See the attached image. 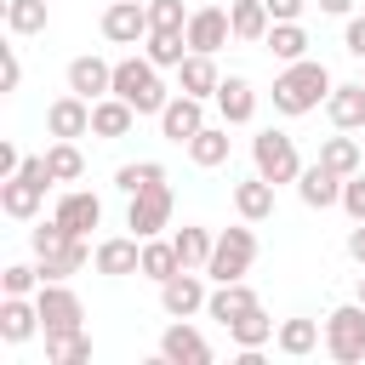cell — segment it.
Masks as SVG:
<instances>
[{"label":"cell","mask_w":365,"mask_h":365,"mask_svg":"<svg viewBox=\"0 0 365 365\" xmlns=\"http://www.w3.org/2000/svg\"><path fill=\"white\" fill-rule=\"evenodd\" d=\"M331 68L319 63V57H297V63H285L279 68V80H274V114H285V120H297V114H314L325 97H331Z\"/></svg>","instance_id":"cell-1"},{"label":"cell","mask_w":365,"mask_h":365,"mask_svg":"<svg viewBox=\"0 0 365 365\" xmlns=\"http://www.w3.org/2000/svg\"><path fill=\"white\" fill-rule=\"evenodd\" d=\"M160 74H165V68H154L143 51H137V57H120V63H114V97H125L137 114H154V120H160V108L171 103V91H165Z\"/></svg>","instance_id":"cell-2"},{"label":"cell","mask_w":365,"mask_h":365,"mask_svg":"<svg viewBox=\"0 0 365 365\" xmlns=\"http://www.w3.org/2000/svg\"><path fill=\"white\" fill-rule=\"evenodd\" d=\"M251 262H257V222H234V228H222L217 234V245H211V262H205V279H217V285H228V279H245L251 274Z\"/></svg>","instance_id":"cell-3"},{"label":"cell","mask_w":365,"mask_h":365,"mask_svg":"<svg viewBox=\"0 0 365 365\" xmlns=\"http://www.w3.org/2000/svg\"><path fill=\"white\" fill-rule=\"evenodd\" d=\"M325 354L336 365H359L365 359V302L359 297L325 314Z\"/></svg>","instance_id":"cell-4"},{"label":"cell","mask_w":365,"mask_h":365,"mask_svg":"<svg viewBox=\"0 0 365 365\" xmlns=\"http://www.w3.org/2000/svg\"><path fill=\"white\" fill-rule=\"evenodd\" d=\"M251 165H257V177H268L274 188L302 177V154H297V143H291L285 131H274V125L251 137Z\"/></svg>","instance_id":"cell-5"},{"label":"cell","mask_w":365,"mask_h":365,"mask_svg":"<svg viewBox=\"0 0 365 365\" xmlns=\"http://www.w3.org/2000/svg\"><path fill=\"white\" fill-rule=\"evenodd\" d=\"M34 302H40V336L80 331V319H86V302L74 297V285H68V279H40Z\"/></svg>","instance_id":"cell-6"},{"label":"cell","mask_w":365,"mask_h":365,"mask_svg":"<svg viewBox=\"0 0 365 365\" xmlns=\"http://www.w3.org/2000/svg\"><path fill=\"white\" fill-rule=\"evenodd\" d=\"M171 211H177L171 182H154V188L131 194V205H125V228H131L137 240H154L160 228H171Z\"/></svg>","instance_id":"cell-7"},{"label":"cell","mask_w":365,"mask_h":365,"mask_svg":"<svg viewBox=\"0 0 365 365\" xmlns=\"http://www.w3.org/2000/svg\"><path fill=\"white\" fill-rule=\"evenodd\" d=\"M205 302H211V291H205V274H200V268H177L171 279H160V308H165V319H194Z\"/></svg>","instance_id":"cell-8"},{"label":"cell","mask_w":365,"mask_h":365,"mask_svg":"<svg viewBox=\"0 0 365 365\" xmlns=\"http://www.w3.org/2000/svg\"><path fill=\"white\" fill-rule=\"evenodd\" d=\"M148 6L143 0H108L103 6V40L108 46H143L148 40Z\"/></svg>","instance_id":"cell-9"},{"label":"cell","mask_w":365,"mask_h":365,"mask_svg":"<svg viewBox=\"0 0 365 365\" xmlns=\"http://www.w3.org/2000/svg\"><path fill=\"white\" fill-rule=\"evenodd\" d=\"M91 268H97L103 279L143 274V240H137V234H108V240H97V251H91Z\"/></svg>","instance_id":"cell-10"},{"label":"cell","mask_w":365,"mask_h":365,"mask_svg":"<svg viewBox=\"0 0 365 365\" xmlns=\"http://www.w3.org/2000/svg\"><path fill=\"white\" fill-rule=\"evenodd\" d=\"M160 359H165V365H211V342H205L200 325L171 319V325L160 331Z\"/></svg>","instance_id":"cell-11"},{"label":"cell","mask_w":365,"mask_h":365,"mask_svg":"<svg viewBox=\"0 0 365 365\" xmlns=\"http://www.w3.org/2000/svg\"><path fill=\"white\" fill-rule=\"evenodd\" d=\"M234 40V23H228V6H194L188 11V51H222Z\"/></svg>","instance_id":"cell-12"},{"label":"cell","mask_w":365,"mask_h":365,"mask_svg":"<svg viewBox=\"0 0 365 365\" xmlns=\"http://www.w3.org/2000/svg\"><path fill=\"white\" fill-rule=\"evenodd\" d=\"M200 125H205V97H188V91H177V97L160 108V137H165V143H188Z\"/></svg>","instance_id":"cell-13"},{"label":"cell","mask_w":365,"mask_h":365,"mask_svg":"<svg viewBox=\"0 0 365 365\" xmlns=\"http://www.w3.org/2000/svg\"><path fill=\"white\" fill-rule=\"evenodd\" d=\"M46 188H51V182H34V177H23V171H17V177H6V182H0V211H6L11 222H34V217H40V205H46Z\"/></svg>","instance_id":"cell-14"},{"label":"cell","mask_w":365,"mask_h":365,"mask_svg":"<svg viewBox=\"0 0 365 365\" xmlns=\"http://www.w3.org/2000/svg\"><path fill=\"white\" fill-rule=\"evenodd\" d=\"M217 114H222V125H251L257 120V86L245 80V74H228L222 86H217Z\"/></svg>","instance_id":"cell-15"},{"label":"cell","mask_w":365,"mask_h":365,"mask_svg":"<svg viewBox=\"0 0 365 365\" xmlns=\"http://www.w3.org/2000/svg\"><path fill=\"white\" fill-rule=\"evenodd\" d=\"M46 131H51V137H74V143L91 137V103H86L80 91H63V97L46 108Z\"/></svg>","instance_id":"cell-16"},{"label":"cell","mask_w":365,"mask_h":365,"mask_svg":"<svg viewBox=\"0 0 365 365\" xmlns=\"http://www.w3.org/2000/svg\"><path fill=\"white\" fill-rule=\"evenodd\" d=\"M137 120H143V114H137L125 97H114V91L91 103V137H97V143H120V137H125Z\"/></svg>","instance_id":"cell-17"},{"label":"cell","mask_w":365,"mask_h":365,"mask_svg":"<svg viewBox=\"0 0 365 365\" xmlns=\"http://www.w3.org/2000/svg\"><path fill=\"white\" fill-rule=\"evenodd\" d=\"M297 200H302L308 211H331V205H342V177L314 160V165H302V177H297Z\"/></svg>","instance_id":"cell-18"},{"label":"cell","mask_w":365,"mask_h":365,"mask_svg":"<svg viewBox=\"0 0 365 365\" xmlns=\"http://www.w3.org/2000/svg\"><path fill=\"white\" fill-rule=\"evenodd\" d=\"M68 234H91L97 222H103V200L91 194V188H63V200H57V211H51Z\"/></svg>","instance_id":"cell-19"},{"label":"cell","mask_w":365,"mask_h":365,"mask_svg":"<svg viewBox=\"0 0 365 365\" xmlns=\"http://www.w3.org/2000/svg\"><path fill=\"white\" fill-rule=\"evenodd\" d=\"M34 262H40V279H74V274H80V268L91 262V245H86V234H68L63 245L40 251Z\"/></svg>","instance_id":"cell-20"},{"label":"cell","mask_w":365,"mask_h":365,"mask_svg":"<svg viewBox=\"0 0 365 365\" xmlns=\"http://www.w3.org/2000/svg\"><path fill=\"white\" fill-rule=\"evenodd\" d=\"M68 91H80L86 103H97V97H108L114 91V63H103V57H74L68 63Z\"/></svg>","instance_id":"cell-21"},{"label":"cell","mask_w":365,"mask_h":365,"mask_svg":"<svg viewBox=\"0 0 365 365\" xmlns=\"http://www.w3.org/2000/svg\"><path fill=\"white\" fill-rule=\"evenodd\" d=\"M325 114L336 131H365V80H348V86H331L325 97Z\"/></svg>","instance_id":"cell-22"},{"label":"cell","mask_w":365,"mask_h":365,"mask_svg":"<svg viewBox=\"0 0 365 365\" xmlns=\"http://www.w3.org/2000/svg\"><path fill=\"white\" fill-rule=\"evenodd\" d=\"M177 86L188 91V97H217V86H222V74H217V57L211 51H188L182 63H177Z\"/></svg>","instance_id":"cell-23"},{"label":"cell","mask_w":365,"mask_h":365,"mask_svg":"<svg viewBox=\"0 0 365 365\" xmlns=\"http://www.w3.org/2000/svg\"><path fill=\"white\" fill-rule=\"evenodd\" d=\"M29 336H40V302L0 297V342H29Z\"/></svg>","instance_id":"cell-24"},{"label":"cell","mask_w":365,"mask_h":365,"mask_svg":"<svg viewBox=\"0 0 365 365\" xmlns=\"http://www.w3.org/2000/svg\"><path fill=\"white\" fill-rule=\"evenodd\" d=\"M274 348H279L285 359H308L314 348H325V325H319V319H279Z\"/></svg>","instance_id":"cell-25"},{"label":"cell","mask_w":365,"mask_h":365,"mask_svg":"<svg viewBox=\"0 0 365 365\" xmlns=\"http://www.w3.org/2000/svg\"><path fill=\"white\" fill-rule=\"evenodd\" d=\"M228 23H234V40L240 46H262L268 29H274V17H268L262 0H228Z\"/></svg>","instance_id":"cell-26"},{"label":"cell","mask_w":365,"mask_h":365,"mask_svg":"<svg viewBox=\"0 0 365 365\" xmlns=\"http://www.w3.org/2000/svg\"><path fill=\"white\" fill-rule=\"evenodd\" d=\"M222 331H228V342H234V348H268L279 325H274V319H268V308L257 302V308H245L240 319H228Z\"/></svg>","instance_id":"cell-27"},{"label":"cell","mask_w":365,"mask_h":365,"mask_svg":"<svg viewBox=\"0 0 365 365\" xmlns=\"http://www.w3.org/2000/svg\"><path fill=\"white\" fill-rule=\"evenodd\" d=\"M182 148H188V160L200 171H217V165H228V125H200Z\"/></svg>","instance_id":"cell-28"},{"label":"cell","mask_w":365,"mask_h":365,"mask_svg":"<svg viewBox=\"0 0 365 365\" xmlns=\"http://www.w3.org/2000/svg\"><path fill=\"white\" fill-rule=\"evenodd\" d=\"M234 211H240L245 222H268V217H274V182H268V177L234 182Z\"/></svg>","instance_id":"cell-29"},{"label":"cell","mask_w":365,"mask_h":365,"mask_svg":"<svg viewBox=\"0 0 365 365\" xmlns=\"http://www.w3.org/2000/svg\"><path fill=\"white\" fill-rule=\"evenodd\" d=\"M257 302H262V297H257L245 279H228V285H217V291H211L205 314H211L217 325H228V319H240V314H245V308H257Z\"/></svg>","instance_id":"cell-30"},{"label":"cell","mask_w":365,"mask_h":365,"mask_svg":"<svg viewBox=\"0 0 365 365\" xmlns=\"http://www.w3.org/2000/svg\"><path fill=\"white\" fill-rule=\"evenodd\" d=\"M143 57H148L154 68H177V63L188 57V29H148Z\"/></svg>","instance_id":"cell-31"},{"label":"cell","mask_w":365,"mask_h":365,"mask_svg":"<svg viewBox=\"0 0 365 365\" xmlns=\"http://www.w3.org/2000/svg\"><path fill=\"white\" fill-rule=\"evenodd\" d=\"M46 23H51V0H6V29L17 40L46 34Z\"/></svg>","instance_id":"cell-32"},{"label":"cell","mask_w":365,"mask_h":365,"mask_svg":"<svg viewBox=\"0 0 365 365\" xmlns=\"http://www.w3.org/2000/svg\"><path fill=\"white\" fill-rule=\"evenodd\" d=\"M46 165H51V182H80V177H86V154H80L74 137H51Z\"/></svg>","instance_id":"cell-33"},{"label":"cell","mask_w":365,"mask_h":365,"mask_svg":"<svg viewBox=\"0 0 365 365\" xmlns=\"http://www.w3.org/2000/svg\"><path fill=\"white\" fill-rule=\"evenodd\" d=\"M171 240H177V257H182V268H200V274H205V262H211V245H217V234H211V228H200V222H182V228H177Z\"/></svg>","instance_id":"cell-34"},{"label":"cell","mask_w":365,"mask_h":365,"mask_svg":"<svg viewBox=\"0 0 365 365\" xmlns=\"http://www.w3.org/2000/svg\"><path fill=\"white\" fill-rule=\"evenodd\" d=\"M319 165H331L336 177H354V171L365 165V154H359V143H354L348 131H336V137H325V143H319Z\"/></svg>","instance_id":"cell-35"},{"label":"cell","mask_w":365,"mask_h":365,"mask_svg":"<svg viewBox=\"0 0 365 365\" xmlns=\"http://www.w3.org/2000/svg\"><path fill=\"white\" fill-rule=\"evenodd\" d=\"M177 268H182L177 240H160V234H154V240H143V279H154V285H160V279H171Z\"/></svg>","instance_id":"cell-36"},{"label":"cell","mask_w":365,"mask_h":365,"mask_svg":"<svg viewBox=\"0 0 365 365\" xmlns=\"http://www.w3.org/2000/svg\"><path fill=\"white\" fill-rule=\"evenodd\" d=\"M91 359V336H86V325L80 331H57V336H46V365H86Z\"/></svg>","instance_id":"cell-37"},{"label":"cell","mask_w":365,"mask_h":365,"mask_svg":"<svg viewBox=\"0 0 365 365\" xmlns=\"http://www.w3.org/2000/svg\"><path fill=\"white\" fill-rule=\"evenodd\" d=\"M262 46H268L279 63H297V57H308V46H314V40H308V29H302V23H274Z\"/></svg>","instance_id":"cell-38"},{"label":"cell","mask_w":365,"mask_h":365,"mask_svg":"<svg viewBox=\"0 0 365 365\" xmlns=\"http://www.w3.org/2000/svg\"><path fill=\"white\" fill-rule=\"evenodd\" d=\"M154 182H165V165L160 160H125L120 171H114V188L131 200V194H143V188H154Z\"/></svg>","instance_id":"cell-39"},{"label":"cell","mask_w":365,"mask_h":365,"mask_svg":"<svg viewBox=\"0 0 365 365\" xmlns=\"http://www.w3.org/2000/svg\"><path fill=\"white\" fill-rule=\"evenodd\" d=\"M40 291V262H6L0 268V297H29Z\"/></svg>","instance_id":"cell-40"},{"label":"cell","mask_w":365,"mask_h":365,"mask_svg":"<svg viewBox=\"0 0 365 365\" xmlns=\"http://www.w3.org/2000/svg\"><path fill=\"white\" fill-rule=\"evenodd\" d=\"M148 23L154 29H188V11H182V0H148Z\"/></svg>","instance_id":"cell-41"},{"label":"cell","mask_w":365,"mask_h":365,"mask_svg":"<svg viewBox=\"0 0 365 365\" xmlns=\"http://www.w3.org/2000/svg\"><path fill=\"white\" fill-rule=\"evenodd\" d=\"M342 211H348V222H365V171L342 177Z\"/></svg>","instance_id":"cell-42"},{"label":"cell","mask_w":365,"mask_h":365,"mask_svg":"<svg viewBox=\"0 0 365 365\" xmlns=\"http://www.w3.org/2000/svg\"><path fill=\"white\" fill-rule=\"evenodd\" d=\"M63 240H68V228H63L57 217H51V222H40V228L29 234V245H34V257H40V251H51V245H63Z\"/></svg>","instance_id":"cell-43"},{"label":"cell","mask_w":365,"mask_h":365,"mask_svg":"<svg viewBox=\"0 0 365 365\" xmlns=\"http://www.w3.org/2000/svg\"><path fill=\"white\" fill-rule=\"evenodd\" d=\"M0 63H6L0 91H17V86H23V57H17V46H0Z\"/></svg>","instance_id":"cell-44"},{"label":"cell","mask_w":365,"mask_h":365,"mask_svg":"<svg viewBox=\"0 0 365 365\" xmlns=\"http://www.w3.org/2000/svg\"><path fill=\"white\" fill-rule=\"evenodd\" d=\"M262 6L274 23H302V11H308V0H262Z\"/></svg>","instance_id":"cell-45"},{"label":"cell","mask_w":365,"mask_h":365,"mask_svg":"<svg viewBox=\"0 0 365 365\" xmlns=\"http://www.w3.org/2000/svg\"><path fill=\"white\" fill-rule=\"evenodd\" d=\"M342 46H348V57H359V63H365V17H348V29H342Z\"/></svg>","instance_id":"cell-46"},{"label":"cell","mask_w":365,"mask_h":365,"mask_svg":"<svg viewBox=\"0 0 365 365\" xmlns=\"http://www.w3.org/2000/svg\"><path fill=\"white\" fill-rule=\"evenodd\" d=\"M348 257L365 268V222H354V228H348Z\"/></svg>","instance_id":"cell-47"},{"label":"cell","mask_w":365,"mask_h":365,"mask_svg":"<svg viewBox=\"0 0 365 365\" xmlns=\"http://www.w3.org/2000/svg\"><path fill=\"white\" fill-rule=\"evenodd\" d=\"M325 17H354V0H314Z\"/></svg>","instance_id":"cell-48"},{"label":"cell","mask_w":365,"mask_h":365,"mask_svg":"<svg viewBox=\"0 0 365 365\" xmlns=\"http://www.w3.org/2000/svg\"><path fill=\"white\" fill-rule=\"evenodd\" d=\"M354 297H359V302H365V274H359V285H354Z\"/></svg>","instance_id":"cell-49"},{"label":"cell","mask_w":365,"mask_h":365,"mask_svg":"<svg viewBox=\"0 0 365 365\" xmlns=\"http://www.w3.org/2000/svg\"><path fill=\"white\" fill-rule=\"evenodd\" d=\"M359 80H365V74H359Z\"/></svg>","instance_id":"cell-50"}]
</instances>
